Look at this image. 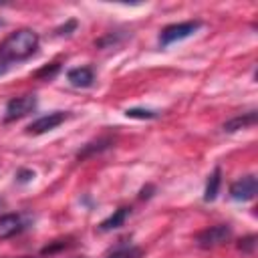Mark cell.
Instances as JSON below:
<instances>
[{
  "instance_id": "6da1fadb",
  "label": "cell",
  "mask_w": 258,
  "mask_h": 258,
  "mask_svg": "<svg viewBox=\"0 0 258 258\" xmlns=\"http://www.w3.org/2000/svg\"><path fill=\"white\" fill-rule=\"evenodd\" d=\"M38 34L30 28H20L12 34H8L2 42H0V60L4 62H18V60H26L32 54H36L38 50Z\"/></svg>"
},
{
  "instance_id": "7a4b0ae2",
  "label": "cell",
  "mask_w": 258,
  "mask_h": 258,
  "mask_svg": "<svg viewBox=\"0 0 258 258\" xmlns=\"http://www.w3.org/2000/svg\"><path fill=\"white\" fill-rule=\"evenodd\" d=\"M202 28V20H187V22H177V24H169L159 32V44L165 48L173 42H179L183 38H189L194 32H198Z\"/></svg>"
},
{
  "instance_id": "3957f363",
  "label": "cell",
  "mask_w": 258,
  "mask_h": 258,
  "mask_svg": "<svg viewBox=\"0 0 258 258\" xmlns=\"http://www.w3.org/2000/svg\"><path fill=\"white\" fill-rule=\"evenodd\" d=\"M230 238H232V226L218 224V226H210V228L202 230L196 236V244L200 248H204V250H210V248H216V246L226 244Z\"/></svg>"
},
{
  "instance_id": "277c9868",
  "label": "cell",
  "mask_w": 258,
  "mask_h": 258,
  "mask_svg": "<svg viewBox=\"0 0 258 258\" xmlns=\"http://www.w3.org/2000/svg\"><path fill=\"white\" fill-rule=\"evenodd\" d=\"M36 109V97L34 95H22V97H14L6 103V111H4V121H16L28 113H32Z\"/></svg>"
},
{
  "instance_id": "5b68a950",
  "label": "cell",
  "mask_w": 258,
  "mask_h": 258,
  "mask_svg": "<svg viewBox=\"0 0 258 258\" xmlns=\"http://www.w3.org/2000/svg\"><path fill=\"white\" fill-rule=\"evenodd\" d=\"M69 117V113L64 111H52V113H46L42 117H38L36 121H32L28 127H26V133L28 135H42L50 129H56L60 123H64V119Z\"/></svg>"
},
{
  "instance_id": "8992f818",
  "label": "cell",
  "mask_w": 258,
  "mask_h": 258,
  "mask_svg": "<svg viewBox=\"0 0 258 258\" xmlns=\"http://www.w3.org/2000/svg\"><path fill=\"white\" fill-rule=\"evenodd\" d=\"M258 191V181H256V175H244L240 179H236L232 185H230V198L236 200V202H250Z\"/></svg>"
},
{
  "instance_id": "52a82bcc",
  "label": "cell",
  "mask_w": 258,
  "mask_h": 258,
  "mask_svg": "<svg viewBox=\"0 0 258 258\" xmlns=\"http://www.w3.org/2000/svg\"><path fill=\"white\" fill-rule=\"evenodd\" d=\"M26 228V222L20 214H2L0 216V240L12 238Z\"/></svg>"
},
{
  "instance_id": "ba28073f",
  "label": "cell",
  "mask_w": 258,
  "mask_h": 258,
  "mask_svg": "<svg viewBox=\"0 0 258 258\" xmlns=\"http://www.w3.org/2000/svg\"><path fill=\"white\" fill-rule=\"evenodd\" d=\"M67 79L73 87H81V89H87L95 83V73L91 67H77V69H71L67 73Z\"/></svg>"
},
{
  "instance_id": "9c48e42d",
  "label": "cell",
  "mask_w": 258,
  "mask_h": 258,
  "mask_svg": "<svg viewBox=\"0 0 258 258\" xmlns=\"http://www.w3.org/2000/svg\"><path fill=\"white\" fill-rule=\"evenodd\" d=\"M131 216V208L129 206H121V208H117L107 220H103L101 224H99V230L101 232H109V230H117V228H121L123 224H125V220Z\"/></svg>"
},
{
  "instance_id": "30bf717a",
  "label": "cell",
  "mask_w": 258,
  "mask_h": 258,
  "mask_svg": "<svg viewBox=\"0 0 258 258\" xmlns=\"http://www.w3.org/2000/svg\"><path fill=\"white\" fill-rule=\"evenodd\" d=\"M256 123V111H248V113H242V115H236L232 117L230 121H226L222 125V129L226 133H234L238 129H246V127H252Z\"/></svg>"
},
{
  "instance_id": "8fae6325",
  "label": "cell",
  "mask_w": 258,
  "mask_h": 258,
  "mask_svg": "<svg viewBox=\"0 0 258 258\" xmlns=\"http://www.w3.org/2000/svg\"><path fill=\"white\" fill-rule=\"evenodd\" d=\"M113 145V137H99L97 141H91V143H87V145H83L79 151H77V159H87V157H91V155H95V153H101V151H105V149H109Z\"/></svg>"
},
{
  "instance_id": "7c38bea8",
  "label": "cell",
  "mask_w": 258,
  "mask_h": 258,
  "mask_svg": "<svg viewBox=\"0 0 258 258\" xmlns=\"http://www.w3.org/2000/svg\"><path fill=\"white\" fill-rule=\"evenodd\" d=\"M220 185H222V169H220V167H216V169L212 171V175L208 177L206 191H204V200H206V202H214V200L218 198Z\"/></svg>"
},
{
  "instance_id": "4fadbf2b",
  "label": "cell",
  "mask_w": 258,
  "mask_h": 258,
  "mask_svg": "<svg viewBox=\"0 0 258 258\" xmlns=\"http://www.w3.org/2000/svg\"><path fill=\"white\" fill-rule=\"evenodd\" d=\"M105 258H141V248H137L133 244H119Z\"/></svg>"
},
{
  "instance_id": "5bb4252c",
  "label": "cell",
  "mask_w": 258,
  "mask_h": 258,
  "mask_svg": "<svg viewBox=\"0 0 258 258\" xmlns=\"http://www.w3.org/2000/svg\"><path fill=\"white\" fill-rule=\"evenodd\" d=\"M73 246V238L69 236V238H58V240H52L50 244H46L42 250H40V254L42 256H50V254H56V252H60V250H67V248H71Z\"/></svg>"
},
{
  "instance_id": "9a60e30c",
  "label": "cell",
  "mask_w": 258,
  "mask_h": 258,
  "mask_svg": "<svg viewBox=\"0 0 258 258\" xmlns=\"http://www.w3.org/2000/svg\"><path fill=\"white\" fill-rule=\"evenodd\" d=\"M125 115L131 117V119H155L159 113L153 111V109H139V107H133V109H127Z\"/></svg>"
},
{
  "instance_id": "2e32d148",
  "label": "cell",
  "mask_w": 258,
  "mask_h": 258,
  "mask_svg": "<svg viewBox=\"0 0 258 258\" xmlns=\"http://www.w3.org/2000/svg\"><path fill=\"white\" fill-rule=\"evenodd\" d=\"M58 71H60V64H58V62H50V64H44L42 69H38V71L34 73V77H36V79H44V81H48V79L56 77Z\"/></svg>"
},
{
  "instance_id": "e0dca14e",
  "label": "cell",
  "mask_w": 258,
  "mask_h": 258,
  "mask_svg": "<svg viewBox=\"0 0 258 258\" xmlns=\"http://www.w3.org/2000/svg\"><path fill=\"white\" fill-rule=\"evenodd\" d=\"M254 248H256V236L254 234H250V236H246L238 242V250H242V252L250 254V252H254Z\"/></svg>"
},
{
  "instance_id": "ac0fdd59",
  "label": "cell",
  "mask_w": 258,
  "mask_h": 258,
  "mask_svg": "<svg viewBox=\"0 0 258 258\" xmlns=\"http://www.w3.org/2000/svg\"><path fill=\"white\" fill-rule=\"evenodd\" d=\"M119 40H121V36H119V34H111V32H109L107 36H103V38H99V40H97L95 44H97L99 48H107V46H111V44L115 46V44H117Z\"/></svg>"
},
{
  "instance_id": "d6986e66",
  "label": "cell",
  "mask_w": 258,
  "mask_h": 258,
  "mask_svg": "<svg viewBox=\"0 0 258 258\" xmlns=\"http://www.w3.org/2000/svg\"><path fill=\"white\" fill-rule=\"evenodd\" d=\"M77 30V20H69L67 24H62V26H58L54 32L58 34V36H69L71 32H75Z\"/></svg>"
},
{
  "instance_id": "ffe728a7",
  "label": "cell",
  "mask_w": 258,
  "mask_h": 258,
  "mask_svg": "<svg viewBox=\"0 0 258 258\" xmlns=\"http://www.w3.org/2000/svg\"><path fill=\"white\" fill-rule=\"evenodd\" d=\"M32 177H34V171H32V169H20V171L16 173V181H20V183L30 181Z\"/></svg>"
},
{
  "instance_id": "44dd1931",
  "label": "cell",
  "mask_w": 258,
  "mask_h": 258,
  "mask_svg": "<svg viewBox=\"0 0 258 258\" xmlns=\"http://www.w3.org/2000/svg\"><path fill=\"white\" fill-rule=\"evenodd\" d=\"M153 191H155V187H153V185H145V187L141 189V194H139V200L151 198V196H153Z\"/></svg>"
},
{
  "instance_id": "7402d4cb",
  "label": "cell",
  "mask_w": 258,
  "mask_h": 258,
  "mask_svg": "<svg viewBox=\"0 0 258 258\" xmlns=\"http://www.w3.org/2000/svg\"><path fill=\"white\" fill-rule=\"evenodd\" d=\"M8 69H10V64H8V62H4V60H0V77H2Z\"/></svg>"
},
{
  "instance_id": "603a6c76",
  "label": "cell",
  "mask_w": 258,
  "mask_h": 258,
  "mask_svg": "<svg viewBox=\"0 0 258 258\" xmlns=\"http://www.w3.org/2000/svg\"><path fill=\"white\" fill-rule=\"evenodd\" d=\"M20 258H30V256H20Z\"/></svg>"
},
{
  "instance_id": "cb8c5ba5",
  "label": "cell",
  "mask_w": 258,
  "mask_h": 258,
  "mask_svg": "<svg viewBox=\"0 0 258 258\" xmlns=\"http://www.w3.org/2000/svg\"><path fill=\"white\" fill-rule=\"evenodd\" d=\"M2 24H4V22H2V20H0V26H2Z\"/></svg>"
}]
</instances>
